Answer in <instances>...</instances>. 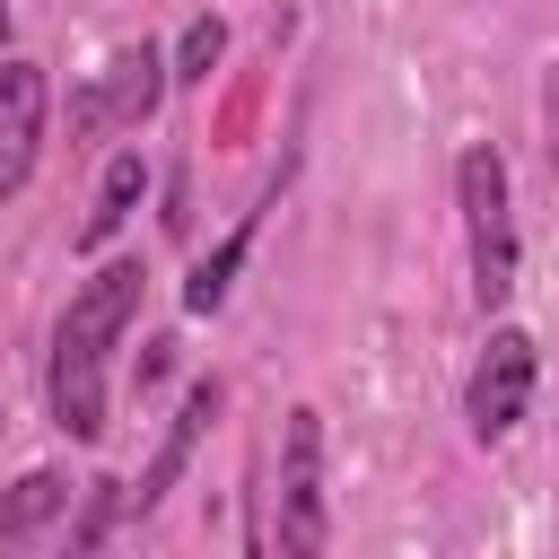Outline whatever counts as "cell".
Listing matches in <instances>:
<instances>
[{
  "label": "cell",
  "mask_w": 559,
  "mask_h": 559,
  "mask_svg": "<svg viewBox=\"0 0 559 559\" xmlns=\"http://www.w3.org/2000/svg\"><path fill=\"white\" fill-rule=\"evenodd\" d=\"M0 428H9V419H0Z\"/></svg>",
  "instance_id": "13"
},
{
  "label": "cell",
  "mask_w": 559,
  "mask_h": 559,
  "mask_svg": "<svg viewBox=\"0 0 559 559\" xmlns=\"http://www.w3.org/2000/svg\"><path fill=\"white\" fill-rule=\"evenodd\" d=\"M44 105H52V79H44V61H0V201H17L26 192V175H35V148H44Z\"/></svg>",
  "instance_id": "6"
},
{
  "label": "cell",
  "mask_w": 559,
  "mask_h": 559,
  "mask_svg": "<svg viewBox=\"0 0 559 559\" xmlns=\"http://www.w3.org/2000/svg\"><path fill=\"white\" fill-rule=\"evenodd\" d=\"M454 210H463V245H472V306L498 314L515 297V192H507V157L489 140H472L454 157Z\"/></svg>",
  "instance_id": "2"
},
{
  "label": "cell",
  "mask_w": 559,
  "mask_h": 559,
  "mask_svg": "<svg viewBox=\"0 0 559 559\" xmlns=\"http://www.w3.org/2000/svg\"><path fill=\"white\" fill-rule=\"evenodd\" d=\"M166 79L175 61L157 44H122L105 70H87V87L70 96V140H96V131H140L157 105H166Z\"/></svg>",
  "instance_id": "4"
},
{
  "label": "cell",
  "mask_w": 559,
  "mask_h": 559,
  "mask_svg": "<svg viewBox=\"0 0 559 559\" xmlns=\"http://www.w3.org/2000/svg\"><path fill=\"white\" fill-rule=\"evenodd\" d=\"M218 52H227V26H218V17H192V26H183V44H175V79H183V87H201V79L218 70Z\"/></svg>",
  "instance_id": "11"
},
{
  "label": "cell",
  "mask_w": 559,
  "mask_h": 559,
  "mask_svg": "<svg viewBox=\"0 0 559 559\" xmlns=\"http://www.w3.org/2000/svg\"><path fill=\"white\" fill-rule=\"evenodd\" d=\"M70 498H79V489H70L61 472H26V480L0 498V542H35L52 515H70Z\"/></svg>",
  "instance_id": "10"
},
{
  "label": "cell",
  "mask_w": 559,
  "mask_h": 559,
  "mask_svg": "<svg viewBox=\"0 0 559 559\" xmlns=\"http://www.w3.org/2000/svg\"><path fill=\"white\" fill-rule=\"evenodd\" d=\"M288 559H314L332 542V507H323V411H288L280 419V489H271V533Z\"/></svg>",
  "instance_id": "3"
},
{
  "label": "cell",
  "mask_w": 559,
  "mask_h": 559,
  "mask_svg": "<svg viewBox=\"0 0 559 559\" xmlns=\"http://www.w3.org/2000/svg\"><path fill=\"white\" fill-rule=\"evenodd\" d=\"M140 288H148V262H140V253H122V262L87 271V280L70 288L61 323H52L44 411H52V428H61L70 445H96V437H105V358H114V341L131 332Z\"/></svg>",
  "instance_id": "1"
},
{
  "label": "cell",
  "mask_w": 559,
  "mask_h": 559,
  "mask_svg": "<svg viewBox=\"0 0 559 559\" xmlns=\"http://www.w3.org/2000/svg\"><path fill=\"white\" fill-rule=\"evenodd\" d=\"M533 376H542L533 332H524V323H489V341H480V358H472V376H463V428H472L480 445L515 437V419H524V402H533Z\"/></svg>",
  "instance_id": "5"
},
{
  "label": "cell",
  "mask_w": 559,
  "mask_h": 559,
  "mask_svg": "<svg viewBox=\"0 0 559 559\" xmlns=\"http://www.w3.org/2000/svg\"><path fill=\"white\" fill-rule=\"evenodd\" d=\"M0 61H9V0H0Z\"/></svg>",
  "instance_id": "12"
},
{
  "label": "cell",
  "mask_w": 559,
  "mask_h": 559,
  "mask_svg": "<svg viewBox=\"0 0 559 559\" xmlns=\"http://www.w3.org/2000/svg\"><path fill=\"white\" fill-rule=\"evenodd\" d=\"M271 201H280V175H271V183H262V201H253V210H245V218H236V227L192 262V280H183V314H218V306H227V288H236V271H245V253H253V236H262V210H271Z\"/></svg>",
  "instance_id": "8"
},
{
  "label": "cell",
  "mask_w": 559,
  "mask_h": 559,
  "mask_svg": "<svg viewBox=\"0 0 559 559\" xmlns=\"http://www.w3.org/2000/svg\"><path fill=\"white\" fill-rule=\"evenodd\" d=\"M148 201V157L140 148H114L105 157V175H96V201H87V218H79V253H96V245H114L122 227H131V210Z\"/></svg>",
  "instance_id": "9"
},
{
  "label": "cell",
  "mask_w": 559,
  "mask_h": 559,
  "mask_svg": "<svg viewBox=\"0 0 559 559\" xmlns=\"http://www.w3.org/2000/svg\"><path fill=\"white\" fill-rule=\"evenodd\" d=\"M218 402H227V384L218 376H201L183 402H175V419H166V437H157V454H148V472L140 480H122V515H157V498L183 480V463H192V445H201V428L218 419Z\"/></svg>",
  "instance_id": "7"
}]
</instances>
